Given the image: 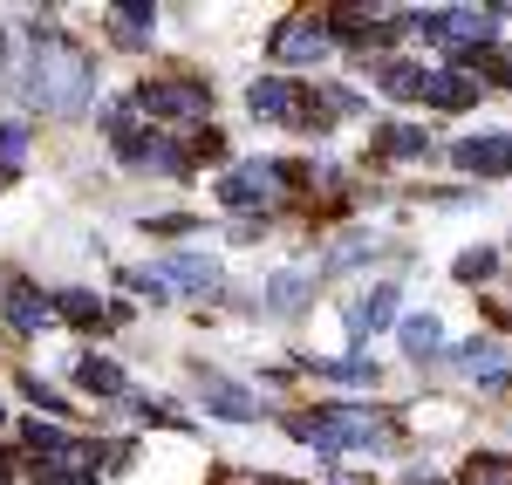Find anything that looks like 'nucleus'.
Here are the masks:
<instances>
[{"label": "nucleus", "instance_id": "nucleus-1", "mask_svg": "<svg viewBox=\"0 0 512 485\" xmlns=\"http://www.w3.org/2000/svg\"><path fill=\"white\" fill-rule=\"evenodd\" d=\"M28 96H35L48 117H76V110H89V96H96L89 55L69 48V41H41L35 69H28Z\"/></svg>", "mask_w": 512, "mask_h": 485}, {"label": "nucleus", "instance_id": "nucleus-2", "mask_svg": "<svg viewBox=\"0 0 512 485\" xmlns=\"http://www.w3.org/2000/svg\"><path fill=\"white\" fill-rule=\"evenodd\" d=\"M301 178H308L301 164H239V171H226L219 199L246 212V205H267V199H274V185H301Z\"/></svg>", "mask_w": 512, "mask_h": 485}, {"label": "nucleus", "instance_id": "nucleus-3", "mask_svg": "<svg viewBox=\"0 0 512 485\" xmlns=\"http://www.w3.org/2000/svg\"><path fill=\"white\" fill-rule=\"evenodd\" d=\"M130 103L151 110V117H198L205 110V82H144Z\"/></svg>", "mask_w": 512, "mask_h": 485}, {"label": "nucleus", "instance_id": "nucleus-4", "mask_svg": "<svg viewBox=\"0 0 512 485\" xmlns=\"http://www.w3.org/2000/svg\"><path fill=\"white\" fill-rule=\"evenodd\" d=\"M246 110H253V117H274V123H308L315 117V103H308L294 82H253V89H246Z\"/></svg>", "mask_w": 512, "mask_h": 485}, {"label": "nucleus", "instance_id": "nucleus-5", "mask_svg": "<svg viewBox=\"0 0 512 485\" xmlns=\"http://www.w3.org/2000/svg\"><path fill=\"white\" fill-rule=\"evenodd\" d=\"M198 397L219 410V417H233V424H246V417H260V404H253V390H239V383H226V376H212V369H198Z\"/></svg>", "mask_w": 512, "mask_h": 485}, {"label": "nucleus", "instance_id": "nucleus-6", "mask_svg": "<svg viewBox=\"0 0 512 485\" xmlns=\"http://www.w3.org/2000/svg\"><path fill=\"white\" fill-rule=\"evenodd\" d=\"M328 55V35H321V21H287L274 35V62H321Z\"/></svg>", "mask_w": 512, "mask_h": 485}, {"label": "nucleus", "instance_id": "nucleus-7", "mask_svg": "<svg viewBox=\"0 0 512 485\" xmlns=\"http://www.w3.org/2000/svg\"><path fill=\"white\" fill-rule=\"evenodd\" d=\"M458 164H465V171H478V178L512 171V130H506V137H465V144H458Z\"/></svg>", "mask_w": 512, "mask_h": 485}, {"label": "nucleus", "instance_id": "nucleus-8", "mask_svg": "<svg viewBox=\"0 0 512 485\" xmlns=\"http://www.w3.org/2000/svg\"><path fill=\"white\" fill-rule=\"evenodd\" d=\"M7 322L21 328V335H35V328L55 322V308H48V301H41L28 281H7Z\"/></svg>", "mask_w": 512, "mask_h": 485}, {"label": "nucleus", "instance_id": "nucleus-9", "mask_svg": "<svg viewBox=\"0 0 512 485\" xmlns=\"http://www.w3.org/2000/svg\"><path fill=\"white\" fill-rule=\"evenodd\" d=\"M424 103H437V110H472V103H478V76H465V69H444V76H431Z\"/></svg>", "mask_w": 512, "mask_h": 485}, {"label": "nucleus", "instance_id": "nucleus-10", "mask_svg": "<svg viewBox=\"0 0 512 485\" xmlns=\"http://www.w3.org/2000/svg\"><path fill=\"white\" fill-rule=\"evenodd\" d=\"M349 322L362 328V335H376V328H390L396 322V287H369L362 301L349 308Z\"/></svg>", "mask_w": 512, "mask_h": 485}, {"label": "nucleus", "instance_id": "nucleus-11", "mask_svg": "<svg viewBox=\"0 0 512 485\" xmlns=\"http://www.w3.org/2000/svg\"><path fill=\"white\" fill-rule=\"evenodd\" d=\"M164 281L192 287V294H212V287H219V267H212V260H198V253H178V260H164Z\"/></svg>", "mask_w": 512, "mask_h": 485}, {"label": "nucleus", "instance_id": "nucleus-12", "mask_svg": "<svg viewBox=\"0 0 512 485\" xmlns=\"http://www.w3.org/2000/svg\"><path fill=\"white\" fill-rule=\"evenodd\" d=\"M55 315H62V322H76V328H103V322H110V315H103V301H96V294H82V287L55 294Z\"/></svg>", "mask_w": 512, "mask_h": 485}, {"label": "nucleus", "instance_id": "nucleus-13", "mask_svg": "<svg viewBox=\"0 0 512 485\" xmlns=\"http://www.w3.org/2000/svg\"><path fill=\"white\" fill-rule=\"evenodd\" d=\"M76 383H82V390H96V397H123V369L103 363V356H82V363H76Z\"/></svg>", "mask_w": 512, "mask_h": 485}, {"label": "nucleus", "instance_id": "nucleus-14", "mask_svg": "<svg viewBox=\"0 0 512 485\" xmlns=\"http://www.w3.org/2000/svg\"><path fill=\"white\" fill-rule=\"evenodd\" d=\"M110 21H117V41H137L151 35V21H158V7H144V0H123V7H110Z\"/></svg>", "mask_w": 512, "mask_h": 485}, {"label": "nucleus", "instance_id": "nucleus-15", "mask_svg": "<svg viewBox=\"0 0 512 485\" xmlns=\"http://www.w3.org/2000/svg\"><path fill=\"white\" fill-rule=\"evenodd\" d=\"M403 349H410L417 363H424V356H437V349H444V328H437V315H410V322H403Z\"/></svg>", "mask_w": 512, "mask_h": 485}, {"label": "nucleus", "instance_id": "nucleus-16", "mask_svg": "<svg viewBox=\"0 0 512 485\" xmlns=\"http://www.w3.org/2000/svg\"><path fill=\"white\" fill-rule=\"evenodd\" d=\"M458 363H465V376H506V349L499 342H465Z\"/></svg>", "mask_w": 512, "mask_h": 485}, {"label": "nucleus", "instance_id": "nucleus-17", "mask_svg": "<svg viewBox=\"0 0 512 485\" xmlns=\"http://www.w3.org/2000/svg\"><path fill=\"white\" fill-rule=\"evenodd\" d=\"M301 294H308V274H274L267 308H274V315H294V308H301Z\"/></svg>", "mask_w": 512, "mask_h": 485}, {"label": "nucleus", "instance_id": "nucleus-18", "mask_svg": "<svg viewBox=\"0 0 512 485\" xmlns=\"http://www.w3.org/2000/svg\"><path fill=\"white\" fill-rule=\"evenodd\" d=\"M383 89H390V96H424V89H431V69H410V62H390V69H383Z\"/></svg>", "mask_w": 512, "mask_h": 485}, {"label": "nucleus", "instance_id": "nucleus-19", "mask_svg": "<svg viewBox=\"0 0 512 485\" xmlns=\"http://www.w3.org/2000/svg\"><path fill=\"white\" fill-rule=\"evenodd\" d=\"M315 369H328L335 383H376V363L369 356H335V363H315Z\"/></svg>", "mask_w": 512, "mask_h": 485}, {"label": "nucleus", "instance_id": "nucleus-20", "mask_svg": "<svg viewBox=\"0 0 512 485\" xmlns=\"http://www.w3.org/2000/svg\"><path fill=\"white\" fill-rule=\"evenodd\" d=\"M383 151H396V158H417V151H424V130H417V123H396V130H383Z\"/></svg>", "mask_w": 512, "mask_h": 485}, {"label": "nucleus", "instance_id": "nucleus-21", "mask_svg": "<svg viewBox=\"0 0 512 485\" xmlns=\"http://www.w3.org/2000/svg\"><path fill=\"white\" fill-rule=\"evenodd\" d=\"M21 151H28V130H21V123H0V171H14Z\"/></svg>", "mask_w": 512, "mask_h": 485}, {"label": "nucleus", "instance_id": "nucleus-22", "mask_svg": "<svg viewBox=\"0 0 512 485\" xmlns=\"http://www.w3.org/2000/svg\"><path fill=\"white\" fill-rule=\"evenodd\" d=\"M123 287H137V294H151V301H158L171 281H164V267H130V274H123Z\"/></svg>", "mask_w": 512, "mask_h": 485}, {"label": "nucleus", "instance_id": "nucleus-23", "mask_svg": "<svg viewBox=\"0 0 512 485\" xmlns=\"http://www.w3.org/2000/svg\"><path fill=\"white\" fill-rule=\"evenodd\" d=\"M492 274V253L478 246V253H458V281H485Z\"/></svg>", "mask_w": 512, "mask_h": 485}, {"label": "nucleus", "instance_id": "nucleus-24", "mask_svg": "<svg viewBox=\"0 0 512 485\" xmlns=\"http://www.w3.org/2000/svg\"><path fill=\"white\" fill-rule=\"evenodd\" d=\"M219 151H226L219 130H192V158H219Z\"/></svg>", "mask_w": 512, "mask_h": 485}, {"label": "nucleus", "instance_id": "nucleus-25", "mask_svg": "<svg viewBox=\"0 0 512 485\" xmlns=\"http://www.w3.org/2000/svg\"><path fill=\"white\" fill-rule=\"evenodd\" d=\"M21 390H28V397H35L41 410H62V397H55V390H48V383H41V376H28V383H21Z\"/></svg>", "mask_w": 512, "mask_h": 485}, {"label": "nucleus", "instance_id": "nucleus-26", "mask_svg": "<svg viewBox=\"0 0 512 485\" xmlns=\"http://www.w3.org/2000/svg\"><path fill=\"white\" fill-rule=\"evenodd\" d=\"M492 82H506V89H512V48H499V55H492Z\"/></svg>", "mask_w": 512, "mask_h": 485}, {"label": "nucleus", "instance_id": "nucleus-27", "mask_svg": "<svg viewBox=\"0 0 512 485\" xmlns=\"http://www.w3.org/2000/svg\"><path fill=\"white\" fill-rule=\"evenodd\" d=\"M410 485H431V479H410Z\"/></svg>", "mask_w": 512, "mask_h": 485}, {"label": "nucleus", "instance_id": "nucleus-28", "mask_svg": "<svg viewBox=\"0 0 512 485\" xmlns=\"http://www.w3.org/2000/svg\"><path fill=\"white\" fill-rule=\"evenodd\" d=\"M0 178H7V171H0Z\"/></svg>", "mask_w": 512, "mask_h": 485}]
</instances>
